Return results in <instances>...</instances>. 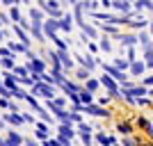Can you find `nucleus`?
Masks as SVG:
<instances>
[{
	"mask_svg": "<svg viewBox=\"0 0 153 146\" xmlns=\"http://www.w3.org/2000/svg\"><path fill=\"white\" fill-rule=\"evenodd\" d=\"M80 98H82L85 103H91V94H89V91H82V96H80Z\"/></svg>",
	"mask_w": 153,
	"mask_h": 146,
	"instance_id": "12",
	"label": "nucleus"
},
{
	"mask_svg": "<svg viewBox=\"0 0 153 146\" xmlns=\"http://www.w3.org/2000/svg\"><path fill=\"white\" fill-rule=\"evenodd\" d=\"M0 94H2V96H12V91H7L5 87H0Z\"/></svg>",
	"mask_w": 153,
	"mask_h": 146,
	"instance_id": "17",
	"label": "nucleus"
},
{
	"mask_svg": "<svg viewBox=\"0 0 153 146\" xmlns=\"http://www.w3.org/2000/svg\"><path fill=\"white\" fill-rule=\"evenodd\" d=\"M78 78H80V80L89 78V71H87V69H80V71H78Z\"/></svg>",
	"mask_w": 153,
	"mask_h": 146,
	"instance_id": "11",
	"label": "nucleus"
},
{
	"mask_svg": "<svg viewBox=\"0 0 153 146\" xmlns=\"http://www.w3.org/2000/svg\"><path fill=\"white\" fill-rule=\"evenodd\" d=\"M0 128H5V121H2V119H0Z\"/></svg>",
	"mask_w": 153,
	"mask_h": 146,
	"instance_id": "19",
	"label": "nucleus"
},
{
	"mask_svg": "<svg viewBox=\"0 0 153 146\" xmlns=\"http://www.w3.org/2000/svg\"><path fill=\"white\" fill-rule=\"evenodd\" d=\"M57 27H59L57 21H48V23H46V32H48L53 39H55V30H57Z\"/></svg>",
	"mask_w": 153,
	"mask_h": 146,
	"instance_id": "2",
	"label": "nucleus"
},
{
	"mask_svg": "<svg viewBox=\"0 0 153 146\" xmlns=\"http://www.w3.org/2000/svg\"><path fill=\"white\" fill-rule=\"evenodd\" d=\"M85 112H91V114H98V116H108V110H103V107H91V105H87V107H85Z\"/></svg>",
	"mask_w": 153,
	"mask_h": 146,
	"instance_id": "3",
	"label": "nucleus"
},
{
	"mask_svg": "<svg viewBox=\"0 0 153 146\" xmlns=\"http://www.w3.org/2000/svg\"><path fill=\"white\" fill-rule=\"evenodd\" d=\"M12 64H14L12 57H5V59H2V66H12Z\"/></svg>",
	"mask_w": 153,
	"mask_h": 146,
	"instance_id": "16",
	"label": "nucleus"
},
{
	"mask_svg": "<svg viewBox=\"0 0 153 146\" xmlns=\"http://www.w3.org/2000/svg\"><path fill=\"white\" fill-rule=\"evenodd\" d=\"M105 69H108V73H112V76H114V78H119V80H121V71H117V69H112V66H108V64H105Z\"/></svg>",
	"mask_w": 153,
	"mask_h": 146,
	"instance_id": "7",
	"label": "nucleus"
},
{
	"mask_svg": "<svg viewBox=\"0 0 153 146\" xmlns=\"http://www.w3.org/2000/svg\"><path fill=\"white\" fill-rule=\"evenodd\" d=\"M30 69H32V71H37V76H39V71L44 69V64L39 62V59H32V64H30Z\"/></svg>",
	"mask_w": 153,
	"mask_h": 146,
	"instance_id": "5",
	"label": "nucleus"
},
{
	"mask_svg": "<svg viewBox=\"0 0 153 146\" xmlns=\"http://www.w3.org/2000/svg\"><path fill=\"white\" fill-rule=\"evenodd\" d=\"M21 142H23V139H21V135H16V133L12 130V133H9V139H7V144H9V146H19Z\"/></svg>",
	"mask_w": 153,
	"mask_h": 146,
	"instance_id": "4",
	"label": "nucleus"
},
{
	"mask_svg": "<svg viewBox=\"0 0 153 146\" xmlns=\"http://www.w3.org/2000/svg\"><path fill=\"white\" fill-rule=\"evenodd\" d=\"M80 62H82V64H85V66H89V69H91V66H94V62H91V59H89V57H80Z\"/></svg>",
	"mask_w": 153,
	"mask_h": 146,
	"instance_id": "13",
	"label": "nucleus"
},
{
	"mask_svg": "<svg viewBox=\"0 0 153 146\" xmlns=\"http://www.w3.org/2000/svg\"><path fill=\"white\" fill-rule=\"evenodd\" d=\"M5 119H7V121H9V123H16V126H19L21 121H23V119H21V116H19V114H7V116H5Z\"/></svg>",
	"mask_w": 153,
	"mask_h": 146,
	"instance_id": "6",
	"label": "nucleus"
},
{
	"mask_svg": "<svg viewBox=\"0 0 153 146\" xmlns=\"http://www.w3.org/2000/svg\"><path fill=\"white\" fill-rule=\"evenodd\" d=\"M98 87V82H96V80H89V82H87V91H89V89H96Z\"/></svg>",
	"mask_w": 153,
	"mask_h": 146,
	"instance_id": "15",
	"label": "nucleus"
},
{
	"mask_svg": "<svg viewBox=\"0 0 153 146\" xmlns=\"http://www.w3.org/2000/svg\"><path fill=\"white\" fill-rule=\"evenodd\" d=\"M30 16L34 19V23H41V21H39V19H41V12H37V9H32V12H30Z\"/></svg>",
	"mask_w": 153,
	"mask_h": 146,
	"instance_id": "9",
	"label": "nucleus"
},
{
	"mask_svg": "<svg viewBox=\"0 0 153 146\" xmlns=\"http://www.w3.org/2000/svg\"><path fill=\"white\" fill-rule=\"evenodd\" d=\"M25 144L27 146H37V142H34V139H25Z\"/></svg>",
	"mask_w": 153,
	"mask_h": 146,
	"instance_id": "18",
	"label": "nucleus"
},
{
	"mask_svg": "<svg viewBox=\"0 0 153 146\" xmlns=\"http://www.w3.org/2000/svg\"><path fill=\"white\" fill-rule=\"evenodd\" d=\"M39 114H41V119H44V121H51V114H48L46 110H39Z\"/></svg>",
	"mask_w": 153,
	"mask_h": 146,
	"instance_id": "14",
	"label": "nucleus"
},
{
	"mask_svg": "<svg viewBox=\"0 0 153 146\" xmlns=\"http://www.w3.org/2000/svg\"><path fill=\"white\" fill-rule=\"evenodd\" d=\"M69 21H71V16H64V21L59 23V27H62V30H71V23H69Z\"/></svg>",
	"mask_w": 153,
	"mask_h": 146,
	"instance_id": "8",
	"label": "nucleus"
},
{
	"mask_svg": "<svg viewBox=\"0 0 153 146\" xmlns=\"http://www.w3.org/2000/svg\"><path fill=\"white\" fill-rule=\"evenodd\" d=\"M103 84H105V87H110V89H112V91H114V82H112V80H110L108 76L103 78Z\"/></svg>",
	"mask_w": 153,
	"mask_h": 146,
	"instance_id": "10",
	"label": "nucleus"
},
{
	"mask_svg": "<svg viewBox=\"0 0 153 146\" xmlns=\"http://www.w3.org/2000/svg\"><path fill=\"white\" fill-rule=\"evenodd\" d=\"M34 91H41L46 98H55V87H48L46 82H34Z\"/></svg>",
	"mask_w": 153,
	"mask_h": 146,
	"instance_id": "1",
	"label": "nucleus"
}]
</instances>
